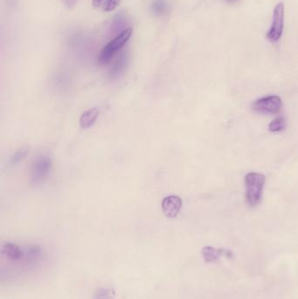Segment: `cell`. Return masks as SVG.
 I'll list each match as a JSON object with an SVG mask.
<instances>
[{
  "instance_id": "1",
  "label": "cell",
  "mask_w": 298,
  "mask_h": 299,
  "mask_svg": "<svg viewBox=\"0 0 298 299\" xmlns=\"http://www.w3.org/2000/svg\"><path fill=\"white\" fill-rule=\"evenodd\" d=\"M266 181L264 175L257 173H249L245 177L246 200L250 206H256L262 199L263 187Z\"/></svg>"
},
{
  "instance_id": "12",
  "label": "cell",
  "mask_w": 298,
  "mask_h": 299,
  "mask_svg": "<svg viewBox=\"0 0 298 299\" xmlns=\"http://www.w3.org/2000/svg\"><path fill=\"white\" fill-rule=\"evenodd\" d=\"M29 147H22L19 149V151H17L10 158L9 164L10 165H14L17 164L20 161H22L24 158H26V155L29 153Z\"/></svg>"
},
{
  "instance_id": "2",
  "label": "cell",
  "mask_w": 298,
  "mask_h": 299,
  "mask_svg": "<svg viewBox=\"0 0 298 299\" xmlns=\"http://www.w3.org/2000/svg\"><path fill=\"white\" fill-rule=\"evenodd\" d=\"M132 32H133L132 28H127L123 32L119 33L115 39L109 41L102 49V51L100 52L99 56H98L99 64L105 65L109 63L114 57V55L128 42L130 38L132 37Z\"/></svg>"
},
{
  "instance_id": "17",
  "label": "cell",
  "mask_w": 298,
  "mask_h": 299,
  "mask_svg": "<svg viewBox=\"0 0 298 299\" xmlns=\"http://www.w3.org/2000/svg\"><path fill=\"white\" fill-rule=\"evenodd\" d=\"M78 1H79V0H61L62 4H63L65 7H67V8H68V9L74 8Z\"/></svg>"
},
{
  "instance_id": "3",
  "label": "cell",
  "mask_w": 298,
  "mask_h": 299,
  "mask_svg": "<svg viewBox=\"0 0 298 299\" xmlns=\"http://www.w3.org/2000/svg\"><path fill=\"white\" fill-rule=\"evenodd\" d=\"M284 26V4H277L273 12L272 24L267 32V39L272 43H276L282 38Z\"/></svg>"
},
{
  "instance_id": "6",
  "label": "cell",
  "mask_w": 298,
  "mask_h": 299,
  "mask_svg": "<svg viewBox=\"0 0 298 299\" xmlns=\"http://www.w3.org/2000/svg\"><path fill=\"white\" fill-rule=\"evenodd\" d=\"M1 254L8 260L25 263L26 251L25 245H18L13 242H6L1 247Z\"/></svg>"
},
{
  "instance_id": "7",
  "label": "cell",
  "mask_w": 298,
  "mask_h": 299,
  "mask_svg": "<svg viewBox=\"0 0 298 299\" xmlns=\"http://www.w3.org/2000/svg\"><path fill=\"white\" fill-rule=\"evenodd\" d=\"M182 199L177 195H170L163 199L162 201V211L167 218L173 219L179 215L182 207Z\"/></svg>"
},
{
  "instance_id": "18",
  "label": "cell",
  "mask_w": 298,
  "mask_h": 299,
  "mask_svg": "<svg viewBox=\"0 0 298 299\" xmlns=\"http://www.w3.org/2000/svg\"><path fill=\"white\" fill-rule=\"evenodd\" d=\"M103 2V0H93V7H98L101 6V4Z\"/></svg>"
},
{
  "instance_id": "11",
  "label": "cell",
  "mask_w": 298,
  "mask_h": 299,
  "mask_svg": "<svg viewBox=\"0 0 298 299\" xmlns=\"http://www.w3.org/2000/svg\"><path fill=\"white\" fill-rule=\"evenodd\" d=\"M115 290L112 288L103 287L96 290L94 299H115Z\"/></svg>"
},
{
  "instance_id": "16",
  "label": "cell",
  "mask_w": 298,
  "mask_h": 299,
  "mask_svg": "<svg viewBox=\"0 0 298 299\" xmlns=\"http://www.w3.org/2000/svg\"><path fill=\"white\" fill-rule=\"evenodd\" d=\"M121 1L122 0H106L103 4V10L105 12H112L115 10L116 7H118Z\"/></svg>"
},
{
  "instance_id": "14",
  "label": "cell",
  "mask_w": 298,
  "mask_h": 299,
  "mask_svg": "<svg viewBox=\"0 0 298 299\" xmlns=\"http://www.w3.org/2000/svg\"><path fill=\"white\" fill-rule=\"evenodd\" d=\"M125 16L123 14H118L117 16L115 17V20H114V22H113V25L111 27H112V31L113 32H122L123 31H122V27L125 26Z\"/></svg>"
},
{
  "instance_id": "9",
  "label": "cell",
  "mask_w": 298,
  "mask_h": 299,
  "mask_svg": "<svg viewBox=\"0 0 298 299\" xmlns=\"http://www.w3.org/2000/svg\"><path fill=\"white\" fill-rule=\"evenodd\" d=\"M99 114V110L96 108L85 111L80 117V128L81 129H89L90 127H92L98 118Z\"/></svg>"
},
{
  "instance_id": "13",
  "label": "cell",
  "mask_w": 298,
  "mask_h": 299,
  "mask_svg": "<svg viewBox=\"0 0 298 299\" xmlns=\"http://www.w3.org/2000/svg\"><path fill=\"white\" fill-rule=\"evenodd\" d=\"M285 119L282 116H278L276 119L273 120L269 125V132H281L285 128Z\"/></svg>"
},
{
  "instance_id": "4",
  "label": "cell",
  "mask_w": 298,
  "mask_h": 299,
  "mask_svg": "<svg viewBox=\"0 0 298 299\" xmlns=\"http://www.w3.org/2000/svg\"><path fill=\"white\" fill-rule=\"evenodd\" d=\"M282 99L277 96L260 98L253 102L252 110L259 114H277L282 110Z\"/></svg>"
},
{
  "instance_id": "15",
  "label": "cell",
  "mask_w": 298,
  "mask_h": 299,
  "mask_svg": "<svg viewBox=\"0 0 298 299\" xmlns=\"http://www.w3.org/2000/svg\"><path fill=\"white\" fill-rule=\"evenodd\" d=\"M152 10L156 14H162L167 10V5L164 0H156L152 5Z\"/></svg>"
},
{
  "instance_id": "5",
  "label": "cell",
  "mask_w": 298,
  "mask_h": 299,
  "mask_svg": "<svg viewBox=\"0 0 298 299\" xmlns=\"http://www.w3.org/2000/svg\"><path fill=\"white\" fill-rule=\"evenodd\" d=\"M53 166L51 158L47 156H39L32 164L31 180L33 184L40 183L48 177Z\"/></svg>"
},
{
  "instance_id": "10",
  "label": "cell",
  "mask_w": 298,
  "mask_h": 299,
  "mask_svg": "<svg viewBox=\"0 0 298 299\" xmlns=\"http://www.w3.org/2000/svg\"><path fill=\"white\" fill-rule=\"evenodd\" d=\"M127 62H128L127 55L125 54L120 55L118 60L115 61V64L113 65L112 68L109 71V77L111 79H117L120 77L123 74L125 68L127 67Z\"/></svg>"
},
{
  "instance_id": "8",
  "label": "cell",
  "mask_w": 298,
  "mask_h": 299,
  "mask_svg": "<svg viewBox=\"0 0 298 299\" xmlns=\"http://www.w3.org/2000/svg\"><path fill=\"white\" fill-rule=\"evenodd\" d=\"M201 254L202 258L207 264L216 263L221 257L233 258V253L230 250H227L224 248H212L211 246H206L202 248Z\"/></svg>"
}]
</instances>
